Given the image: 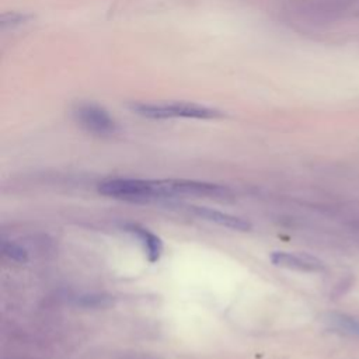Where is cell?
<instances>
[{"label": "cell", "mask_w": 359, "mask_h": 359, "mask_svg": "<svg viewBox=\"0 0 359 359\" xmlns=\"http://www.w3.org/2000/svg\"><path fill=\"white\" fill-rule=\"evenodd\" d=\"M32 15L27 13H18V11H8L1 14L0 17V25L3 29L18 27L21 24H25L28 20H31Z\"/></svg>", "instance_id": "cell-9"}, {"label": "cell", "mask_w": 359, "mask_h": 359, "mask_svg": "<svg viewBox=\"0 0 359 359\" xmlns=\"http://www.w3.org/2000/svg\"><path fill=\"white\" fill-rule=\"evenodd\" d=\"M73 115L81 128L98 136H111L119 129L116 121L109 115V112L94 102L77 104L73 108Z\"/></svg>", "instance_id": "cell-3"}, {"label": "cell", "mask_w": 359, "mask_h": 359, "mask_svg": "<svg viewBox=\"0 0 359 359\" xmlns=\"http://www.w3.org/2000/svg\"><path fill=\"white\" fill-rule=\"evenodd\" d=\"M271 262L275 266L300 271V272H323L325 271V264L314 255L306 252H286L273 251L271 254Z\"/></svg>", "instance_id": "cell-4"}, {"label": "cell", "mask_w": 359, "mask_h": 359, "mask_svg": "<svg viewBox=\"0 0 359 359\" xmlns=\"http://www.w3.org/2000/svg\"><path fill=\"white\" fill-rule=\"evenodd\" d=\"M98 192L125 201H150L177 195L175 180L114 178L98 184Z\"/></svg>", "instance_id": "cell-1"}, {"label": "cell", "mask_w": 359, "mask_h": 359, "mask_svg": "<svg viewBox=\"0 0 359 359\" xmlns=\"http://www.w3.org/2000/svg\"><path fill=\"white\" fill-rule=\"evenodd\" d=\"M321 323L331 332L359 339V317L346 313L331 311L321 317Z\"/></svg>", "instance_id": "cell-6"}, {"label": "cell", "mask_w": 359, "mask_h": 359, "mask_svg": "<svg viewBox=\"0 0 359 359\" xmlns=\"http://www.w3.org/2000/svg\"><path fill=\"white\" fill-rule=\"evenodd\" d=\"M125 230L133 234L140 241L150 262H157L160 259L163 254V241L157 234L137 223H126Z\"/></svg>", "instance_id": "cell-7"}, {"label": "cell", "mask_w": 359, "mask_h": 359, "mask_svg": "<svg viewBox=\"0 0 359 359\" xmlns=\"http://www.w3.org/2000/svg\"><path fill=\"white\" fill-rule=\"evenodd\" d=\"M111 303V297L105 294H84L77 299V304L84 307H105Z\"/></svg>", "instance_id": "cell-10"}, {"label": "cell", "mask_w": 359, "mask_h": 359, "mask_svg": "<svg viewBox=\"0 0 359 359\" xmlns=\"http://www.w3.org/2000/svg\"><path fill=\"white\" fill-rule=\"evenodd\" d=\"M189 212L206 222L216 223L222 227L237 230V231H248L251 229V223L240 216H234L230 213H224L220 210H215L205 206H189Z\"/></svg>", "instance_id": "cell-5"}, {"label": "cell", "mask_w": 359, "mask_h": 359, "mask_svg": "<svg viewBox=\"0 0 359 359\" xmlns=\"http://www.w3.org/2000/svg\"><path fill=\"white\" fill-rule=\"evenodd\" d=\"M1 251L7 258H10L15 262H27L28 261L27 250L22 245H20L18 243H14L11 240L1 241Z\"/></svg>", "instance_id": "cell-8"}, {"label": "cell", "mask_w": 359, "mask_h": 359, "mask_svg": "<svg viewBox=\"0 0 359 359\" xmlns=\"http://www.w3.org/2000/svg\"><path fill=\"white\" fill-rule=\"evenodd\" d=\"M136 114L151 119L167 118H192V119H216L222 112L195 102L172 101V102H136L130 105Z\"/></svg>", "instance_id": "cell-2"}]
</instances>
